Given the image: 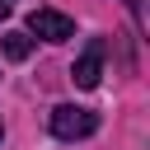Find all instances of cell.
I'll return each instance as SVG.
<instances>
[{
    "label": "cell",
    "instance_id": "obj_1",
    "mask_svg": "<svg viewBox=\"0 0 150 150\" xmlns=\"http://www.w3.org/2000/svg\"><path fill=\"white\" fill-rule=\"evenodd\" d=\"M94 131H98V112L70 108V103L52 108V136H61V141H84V136H94Z\"/></svg>",
    "mask_w": 150,
    "mask_h": 150
},
{
    "label": "cell",
    "instance_id": "obj_2",
    "mask_svg": "<svg viewBox=\"0 0 150 150\" xmlns=\"http://www.w3.org/2000/svg\"><path fill=\"white\" fill-rule=\"evenodd\" d=\"M28 33H38L42 42H66V38H75V23L66 14H56V9H33L28 14Z\"/></svg>",
    "mask_w": 150,
    "mask_h": 150
},
{
    "label": "cell",
    "instance_id": "obj_3",
    "mask_svg": "<svg viewBox=\"0 0 150 150\" xmlns=\"http://www.w3.org/2000/svg\"><path fill=\"white\" fill-rule=\"evenodd\" d=\"M103 52H108V42L94 38V42L84 47V56L70 66V80H75L80 89H94V84H98V75H103Z\"/></svg>",
    "mask_w": 150,
    "mask_h": 150
},
{
    "label": "cell",
    "instance_id": "obj_4",
    "mask_svg": "<svg viewBox=\"0 0 150 150\" xmlns=\"http://www.w3.org/2000/svg\"><path fill=\"white\" fill-rule=\"evenodd\" d=\"M0 47H5L9 61H28V56H33V38H28V33H5Z\"/></svg>",
    "mask_w": 150,
    "mask_h": 150
},
{
    "label": "cell",
    "instance_id": "obj_5",
    "mask_svg": "<svg viewBox=\"0 0 150 150\" xmlns=\"http://www.w3.org/2000/svg\"><path fill=\"white\" fill-rule=\"evenodd\" d=\"M5 14H9V5H5V0H0V19H5Z\"/></svg>",
    "mask_w": 150,
    "mask_h": 150
},
{
    "label": "cell",
    "instance_id": "obj_6",
    "mask_svg": "<svg viewBox=\"0 0 150 150\" xmlns=\"http://www.w3.org/2000/svg\"><path fill=\"white\" fill-rule=\"evenodd\" d=\"M0 136H5V127H0Z\"/></svg>",
    "mask_w": 150,
    "mask_h": 150
},
{
    "label": "cell",
    "instance_id": "obj_7",
    "mask_svg": "<svg viewBox=\"0 0 150 150\" xmlns=\"http://www.w3.org/2000/svg\"><path fill=\"white\" fill-rule=\"evenodd\" d=\"M5 5H9V0H5Z\"/></svg>",
    "mask_w": 150,
    "mask_h": 150
}]
</instances>
